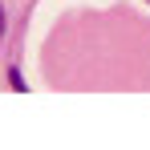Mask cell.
Here are the masks:
<instances>
[{
    "label": "cell",
    "instance_id": "1",
    "mask_svg": "<svg viewBox=\"0 0 150 150\" xmlns=\"http://www.w3.org/2000/svg\"><path fill=\"white\" fill-rule=\"evenodd\" d=\"M0 37H4V8H0Z\"/></svg>",
    "mask_w": 150,
    "mask_h": 150
}]
</instances>
